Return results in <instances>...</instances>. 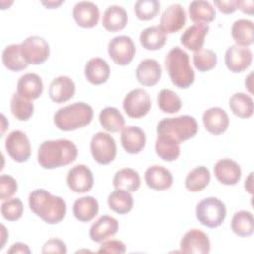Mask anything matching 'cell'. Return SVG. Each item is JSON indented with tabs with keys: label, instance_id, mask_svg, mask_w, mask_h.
<instances>
[{
	"label": "cell",
	"instance_id": "9",
	"mask_svg": "<svg viewBox=\"0 0 254 254\" xmlns=\"http://www.w3.org/2000/svg\"><path fill=\"white\" fill-rule=\"evenodd\" d=\"M107 51L109 57L116 64L127 65L135 56L136 46L131 37L120 35L109 41Z\"/></svg>",
	"mask_w": 254,
	"mask_h": 254
},
{
	"label": "cell",
	"instance_id": "7",
	"mask_svg": "<svg viewBox=\"0 0 254 254\" xmlns=\"http://www.w3.org/2000/svg\"><path fill=\"white\" fill-rule=\"evenodd\" d=\"M21 54L28 64H41L50 56L48 42L40 36H30L21 44Z\"/></svg>",
	"mask_w": 254,
	"mask_h": 254
},
{
	"label": "cell",
	"instance_id": "53",
	"mask_svg": "<svg viewBox=\"0 0 254 254\" xmlns=\"http://www.w3.org/2000/svg\"><path fill=\"white\" fill-rule=\"evenodd\" d=\"M252 72L248 75V77L246 78V80H245V86L248 88V90L250 91V92H252V89H251V87H252V84H251V82H252V79H251V77H252Z\"/></svg>",
	"mask_w": 254,
	"mask_h": 254
},
{
	"label": "cell",
	"instance_id": "42",
	"mask_svg": "<svg viewBox=\"0 0 254 254\" xmlns=\"http://www.w3.org/2000/svg\"><path fill=\"white\" fill-rule=\"evenodd\" d=\"M155 150L157 155L166 162H172L177 160L181 152L179 144L164 140L159 137H157L156 140Z\"/></svg>",
	"mask_w": 254,
	"mask_h": 254
},
{
	"label": "cell",
	"instance_id": "50",
	"mask_svg": "<svg viewBox=\"0 0 254 254\" xmlns=\"http://www.w3.org/2000/svg\"><path fill=\"white\" fill-rule=\"evenodd\" d=\"M8 253L9 254H12V253H24V254L27 253V254H30L31 250H30V248L28 247L27 244L22 243V242H16L8 250Z\"/></svg>",
	"mask_w": 254,
	"mask_h": 254
},
{
	"label": "cell",
	"instance_id": "30",
	"mask_svg": "<svg viewBox=\"0 0 254 254\" xmlns=\"http://www.w3.org/2000/svg\"><path fill=\"white\" fill-rule=\"evenodd\" d=\"M189 15L190 20L194 23L207 24L215 19L216 13L210 2L195 0L189 5Z\"/></svg>",
	"mask_w": 254,
	"mask_h": 254
},
{
	"label": "cell",
	"instance_id": "18",
	"mask_svg": "<svg viewBox=\"0 0 254 254\" xmlns=\"http://www.w3.org/2000/svg\"><path fill=\"white\" fill-rule=\"evenodd\" d=\"M75 84L73 80L65 75H61L52 80L49 87V96L56 103L66 102L73 97Z\"/></svg>",
	"mask_w": 254,
	"mask_h": 254
},
{
	"label": "cell",
	"instance_id": "41",
	"mask_svg": "<svg viewBox=\"0 0 254 254\" xmlns=\"http://www.w3.org/2000/svg\"><path fill=\"white\" fill-rule=\"evenodd\" d=\"M217 63V56L214 51L209 49H200L193 54V64L201 72L212 69Z\"/></svg>",
	"mask_w": 254,
	"mask_h": 254
},
{
	"label": "cell",
	"instance_id": "46",
	"mask_svg": "<svg viewBox=\"0 0 254 254\" xmlns=\"http://www.w3.org/2000/svg\"><path fill=\"white\" fill-rule=\"evenodd\" d=\"M126 251L125 244L117 239H111L102 241L99 249L97 250L98 253H115V254H123Z\"/></svg>",
	"mask_w": 254,
	"mask_h": 254
},
{
	"label": "cell",
	"instance_id": "32",
	"mask_svg": "<svg viewBox=\"0 0 254 254\" xmlns=\"http://www.w3.org/2000/svg\"><path fill=\"white\" fill-rule=\"evenodd\" d=\"M167 41V34L160 26H151L144 29L140 34V43L146 50L157 51L163 48Z\"/></svg>",
	"mask_w": 254,
	"mask_h": 254
},
{
	"label": "cell",
	"instance_id": "43",
	"mask_svg": "<svg viewBox=\"0 0 254 254\" xmlns=\"http://www.w3.org/2000/svg\"><path fill=\"white\" fill-rule=\"evenodd\" d=\"M134 11L138 19L148 21L155 18L160 11V2L157 0H139L135 3Z\"/></svg>",
	"mask_w": 254,
	"mask_h": 254
},
{
	"label": "cell",
	"instance_id": "48",
	"mask_svg": "<svg viewBox=\"0 0 254 254\" xmlns=\"http://www.w3.org/2000/svg\"><path fill=\"white\" fill-rule=\"evenodd\" d=\"M214 5L223 14H232L237 10V0H215Z\"/></svg>",
	"mask_w": 254,
	"mask_h": 254
},
{
	"label": "cell",
	"instance_id": "51",
	"mask_svg": "<svg viewBox=\"0 0 254 254\" xmlns=\"http://www.w3.org/2000/svg\"><path fill=\"white\" fill-rule=\"evenodd\" d=\"M64 1H42V4L46 6L48 9H55L62 5Z\"/></svg>",
	"mask_w": 254,
	"mask_h": 254
},
{
	"label": "cell",
	"instance_id": "26",
	"mask_svg": "<svg viewBox=\"0 0 254 254\" xmlns=\"http://www.w3.org/2000/svg\"><path fill=\"white\" fill-rule=\"evenodd\" d=\"M43 88L42 78L33 72L22 75L17 82V92L30 100L39 98L43 92Z\"/></svg>",
	"mask_w": 254,
	"mask_h": 254
},
{
	"label": "cell",
	"instance_id": "44",
	"mask_svg": "<svg viewBox=\"0 0 254 254\" xmlns=\"http://www.w3.org/2000/svg\"><path fill=\"white\" fill-rule=\"evenodd\" d=\"M23 212L24 206L20 198H10L1 204V213L6 220L16 221L21 218Z\"/></svg>",
	"mask_w": 254,
	"mask_h": 254
},
{
	"label": "cell",
	"instance_id": "39",
	"mask_svg": "<svg viewBox=\"0 0 254 254\" xmlns=\"http://www.w3.org/2000/svg\"><path fill=\"white\" fill-rule=\"evenodd\" d=\"M11 112L17 120L26 121L34 113V104L30 99L15 92L11 98Z\"/></svg>",
	"mask_w": 254,
	"mask_h": 254
},
{
	"label": "cell",
	"instance_id": "12",
	"mask_svg": "<svg viewBox=\"0 0 254 254\" xmlns=\"http://www.w3.org/2000/svg\"><path fill=\"white\" fill-rule=\"evenodd\" d=\"M66 183L69 189L74 192H87L92 189L94 183L92 172L87 166L78 164L68 171Z\"/></svg>",
	"mask_w": 254,
	"mask_h": 254
},
{
	"label": "cell",
	"instance_id": "23",
	"mask_svg": "<svg viewBox=\"0 0 254 254\" xmlns=\"http://www.w3.org/2000/svg\"><path fill=\"white\" fill-rule=\"evenodd\" d=\"M145 182L147 186L153 190H164L172 186L173 176L165 167L154 165L146 170Z\"/></svg>",
	"mask_w": 254,
	"mask_h": 254
},
{
	"label": "cell",
	"instance_id": "17",
	"mask_svg": "<svg viewBox=\"0 0 254 254\" xmlns=\"http://www.w3.org/2000/svg\"><path fill=\"white\" fill-rule=\"evenodd\" d=\"M202 121L207 132L212 135H220L229 125V118L224 109L214 106L203 112Z\"/></svg>",
	"mask_w": 254,
	"mask_h": 254
},
{
	"label": "cell",
	"instance_id": "22",
	"mask_svg": "<svg viewBox=\"0 0 254 254\" xmlns=\"http://www.w3.org/2000/svg\"><path fill=\"white\" fill-rule=\"evenodd\" d=\"M162 75L161 64L154 59H145L140 62L136 69V77L144 86L156 85Z\"/></svg>",
	"mask_w": 254,
	"mask_h": 254
},
{
	"label": "cell",
	"instance_id": "2",
	"mask_svg": "<svg viewBox=\"0 0 254 254\" xmlns=\"http://www.w3.org/2000/svg\"><path fill=\"white\" fill-rule=\"evenodd\" d=\"M28 200L30 209L46 223H60L66 214V203L64 198L53 195L46 190H32Z\"/></svg>",
	"mask_w": 254,
	"mask_h": 254
},
{
	"label": "cell",
	"instance_id": "10",
	"mask_svg": "<svg viewBox=\"0 0 254 254\" xmlns=\"http://www.w3.org/2000/svg\"><path fill=\"white\" fill-rule=\"evenodd\" d=\"M123 109L131 118H141L151 109L152 102L149 93L143 88H135L128 92L123 99Z\"/></svg>",
	"mask_w": 254,
	"mask_h": 254
},
{
	"label": "cell",
	"instance_id": "24",
	"mask_svg": "<svg viewBox=\"0 0 254 254\" xmlns=\"http://www.w3.org/2000/svg\"><path fill=\"white\" fill-rule=\"evenodd\" d=\"M118 221L109 215L100 216L89 229V237L94 242H102L118 230Z\"/></svg>",
	"mask_w": 254,
	"mask_h": 254
},
{
	"label": "cell",
	"instance_id": "14",
	"mask_svg": "<svg viewBox=\"0 0 254 254\" xmlns=\"http://www.w3.org/2000/svg\"><path fill=\"white\" fill-rule=\"evenodd\" d=\"M227 68L232 72H242L247 69L252 63V52L247 47L238 45L230 46L224 57Z\"/></svg>",
	"mask_w": 254,
	"mask_h": 254
},
{
	"label": "cell",
	"instance_id": "16",
	"mask_svg": "<svg viewBox=\"0 0 254 254\" xmlns=\"http://www.w3.org/2000/svg\"><path fill=\"white\" fill-rule=\"evenodd\" d=\"M72 16L76 24L82 28H92L98 24L99 9L90 1L77 2L72 9Z\"/></svg>",
	"mask_w": 254,
	"mask_h": 254
},
{
	"label": "cell",
	"instance_id": "52",
	"mask_svg": "<svg viewBox=\"0 0 254 254\" xmlns=\"http://www.w3.org/2000/svg\"><path fill=\"white\" fill-rule=\"evenodd\" d=\"M252 175L253 173H250L248 178L245 180V184H244V187L246 189V190L252 194V190H253V188H252Z\"/></svg>",
	"mask_w": 254,
	"mask_h": 254
},
{
	"label": "cell",
	"instance_id": "49",
	"mask_svg": "<svg viewBox=\"0 0 254 254\" xmlns=\"http://www.w3.org/2000/svg\"><path fill=\"white\" fill-rule=\"evenodd\" d=\"M253 6H254V3L252 0H246V1L237 0V9H240L243 13L252 15L253 9H254Z\"/></svg>",
	"mask_w": 254,
	"mask_h": 254
},
{
	"label": "cell",
	"instance_id": "36",
	"mask_svg": "<svg viewBox=\"0 0 254 254\" xmlns=\"http://www.w3.org/2000/svg\"><path fill=\"white\" fill-rule=\"evenodd\" d=\"M231 36L236 45L247 47L253 43V23L247 19L236 20L231 27Z\"/></svg>",
	"mask_w": 254,
	"mask_h": 254
},
{
	"label": "cell",
	"instance_id": "31",
	"mask_svg": "<svg viewBox=\"0 0 254 254\" xmlns=\"http://www.w3.org/2000/svg\"><path fill=\"white\" fill-rule=\"evenodd\" d=\"M107 203L111 210L118 214H126L133 208L134 200L132 194L124 190L115 189L107 197Z\"/></svg>",
	"mask_w": 254,
	"mask_h": 254
},
{
	"label": "cell",
	"instance_id": "8",
	"mask_svg": "<svg viewBox=\"0 0 254 254\" xmlns=\"http://www.w3.org/2000/svg\"><path fill=\"white\" fill-rule=\"evenodd\" d=\"M93 159L100 165L111 163L116 157V143L111 135L104 132L94 134L90 141Z\"/></svg>",
	"mask_w": 254,
	"mask_h": 254
},
{
	"label": "cell",
	"instance_id": "6",
	"mask_svg": "<svg viewBox=\"0 0 254 254\" xmlns=\"http://www.w3.org/2000/svg\"><path fill=\"white\" fill-rule=\"evenodd\" d=\"M197 220L204 226L215 228L222 224L226 216L225 204L216 197H206L200 200L195 209Z\"/></svg>",
	"mask_w": 254,
	"mask_h": 254
},
{
	"label": "cell",
	"instance_id": "27",
	"mask_svg": "<svg viewBox=\"0 0 254 254\" xmlns=\"http://www.w3.org/2000/svg\"><path fill=\"white\" fill-rule=\"evenodd\" d=\"M128 22V15L125 9L118 5H111L106 8L102 16V26L108 32H117L125 28Z\"/></svg>",
	"mask_w": 254,
	"mask_h": 254
},
{
	"label": "cell",
	"instance_id": "21",
	"mask_svg": "<svg viewBox=\"0 0 254 254\" xmlns=\"http://www.w3.org/2000/svg\"><path fill=\"white\" fill-rule=\"evenodd\" d=\"M209 26L204 23H195L183 32L181 44L188 50L196 52L202 49L204 38L208 34Z\"/></svg>",
	"mask_w": 254,
	"mask_h": 254
},
{
	"label": "cell",
	"instance_id": "33",
	"mask_svg": "<svg viewBox=\"0 0 254 254\" xmlns=\"http://www.w3.org/2000/svg\"><path fill=\"white\" fill-rule=\"evenodd\" d=\"M99 122L104 130L110 133H117L124 128L125 120L120 111L112 106L103 108L99 113Z\"/></svg>",
	"mask_w": 254,
	"mask_h": 254
},
{
	"label": "cell",
	"instance_id": "25",
	"mask_svg": "<svg viewBox=\"0 0 254 254\" xmlns=\"http://www.w3.org/2000/svg\"><path fill=\"white\" fill-rule=\"evenodd\" d=\"M84 75L90 83L102 84L107 81L110 75L109 64L101 58H92L85 64Z\"/></svg>",
	"mask_w": 254,
	"mask_h": 254
},
{
	"label": "cell",
	"instance_id": "38",
	"mask_svg": "<svg viewBox=\"0 0 254 254\" xmlns=\"http://www.w3.org/2000/svg\"><path fill=\"white\" fill-rule=\"evenodd\" d=\"M232 113L240 118H249L253 114V100L244 92H235L229 98Z\"/></svg>",
	"mask_w": 254,
	"mask_h": 254
},
{
	"label": "cell",
	"instance_id": "29",
	"mask_svg": "<svg viewBox=\"0 0 254 254\" xmlns=\"http://www.w3.org/2000/svg\"><path fill=\"white\" fill-rule=\"evenodd\" d=\"M112 184L115 189L132 192L138 190L140 188L141 179L139 173L134 169L123 168L115 173Z\"/></svg>",
	"mask_w": 254,
	"mask_h": 254
},
{
	"label": "cell",
	"instance_id": "13",
	"mask_svg": "<svg viewBox=\"0 0 254 254\" xmlns=\"http://www.w3.org/2000/svg\"><path fill=\"white\" fill-rule=\"evenodd\" d=\"M183 253L207 254L210 251V241L208 236L200 229H190L187 231L180 242Z\"/></svg>",
	"mask_w": 254,
	"mask_h": 254
},
{
	"label": "cell",
	"instance_id": "4",
	"mask_svg": "<svg viewBox=\"0 0 254 254\" xmlns=\"http://www.w3.org/2000/svg\"><path fill=\"white\" fill-rule=\"evenodd\" d=\"M165 66L170 79L179 88H188L195 78L194 71L190 64L189 55L180 47L172 48L165 58Z\"/></svg>",
	"mask_w": 254,
	"mask_h": 254
},
{
	"label": "cell",
	"instance_id": "19",
	"mask_svg": "<svg viewBox=\"0 0 254 254\" xmlns=\"http://www.w3.org/2000/svg\"><path fill=\"white\" fill-rule=\"evenodd\" d=\"M120 142L127 153L138 154L146 145V135L138 126H126L121 131Z\"/></svg>",
	"mask_w": 254,
	"mask_h": 254
},
{
	"label": "cell",
	"instance_id": "34",
	"mask_svg": "<svg viewBox=\"0 0 254 254\" xmlns=\"http://www.w3.org/2000/svg\"><path fill=\"white\" fill-rule=\"evenodd\" d=\"M210 182V172L204 166H198L191 170L186 177L185 187L188 190L197 192L205 189Z\"/></svg>",
	"mask_w": 254,
	"mask_h": 254
},
{
	"label": "cell",
	"instance_id": "15",
	"mask_svg": "<svg viewBox=\"0 0 254 254\" xmlns=\"http://www.w3.org/2000/svg\"><path fill=\"white\" fill-rule=\"evenodd\" d=\"M186 12L182 5L172 4L165 9L160 19V28L167 34L180 31L186 24Z\"/></svg>",
	"mask_w": 254,
	"mask_h": 254
},
{
	"label": "cell",
	"instance_id": "28",
	"mask_svg": "<svg viewBox=\"0 0 254 254\" xmlns=\"http://www.w3.org/2000/svg\"><path fill=\"white\" fill-rule=\"evenodd\" d=\"M98 201L90 195H85L77 198L72 207L74 217L81 222H88L92 220L98 213Z\"/></svg>",
	"mask_w": 254,
	"mask_h": 254
},
{
	"label": "cell",
	"instance_id": "5",
	"mask_svg": "<svg viewBox=\"0 0 254 254\" xmlns=\"http://www.w3.org/2000/svg\"><path fill=\"white\" fill-rule=\"evenodd\" d=\"M93 118L92 107L85 102L64 106L54 114V123L62 131H73L88 125Z\"/></svg>",
	"mask_w": 254,
	"mask_h": 254
},
{
	"label": "cell",
	"instance_id": "35",
	"mask_svg": "<svg viewBox=\"0 0 254 254\" xmlns=\"http://www.w3.org/2000/svg\"><path fill=\"white\" fill-rule=\"evenodd\" d=\"M2 62L5 67L12 71H21L28 66V64L22 57L20 44L7 46L2 52Z\"/></svg>",
	"mask_w": 254,
	"mask_h": 254
},
{
	"label": "cell",
	"instance_id": "47",
	"mask_svg": "<svg viewBox=\"0 0 254 254\" xmlns=\"http://www.w3.org/2000/svg\"><path fill=\"white\" fill-rule=\"evenodd\" d=\"M66 252H67V248L65 243L58 238H51L47 240L42 248L43 254H48V253L65 254Z\"/></svg>",
	"mask_w": 254,
	"mask_h": 254
},
{
	"label": "cell",
	"instance_id": "20",
	"mask_svg": "<svg viewBox=\"0 0 254 254\" xmlns=\"http://www.w3.org/2000/svg\"><path fill=\"white\" fill-rule=\"evenodd\" d=\"M214 175L218 182L226 186L236 185L241 178L240 166L231 159H221L213 167Z\"/></svg>",
	"mask_w": 254,
	"mask_h": 254
},
{
	"label": "cell",
	"instance_id": "11",
	"mask_svg": "<svg viewBox=\"0 0 254 254\" xmlns=\"http://www.w3.org/2000/svg\"><path fill=\"white\" fill-rule=\"evenodd\" d=\"M5 148L9 156L18 163L28 161L31 156L30 140L28 136L20 130H14L8 134L5 141Z\"/></svg>",
	"mask_w": 254,
	"mask_h": 254
},
{
	"label": "cell",
	"instance_id": "40",
	"mask_svg": "<svg viewBox=\"0 0 254 254\" xmlns=\"http://www.w3.org/2000/svg\"><path fill=\"white\" fill-rule=\"evenodd\" d=\"M157 102L159 108L165 113H177L182 107V100L179 95L169 88H164L159 92Z\"/></svg>",
	"mask_w": 254,
	"mask_h": 254
},
{
	"label": "cell",
	"instance_id": "37",
	"mask_svg": "<svg viewBox=\"0 0 254 254\" xmlns=\"http://www.w3.org/2000/svg\"><path fill=\"white\" fill-rule=\"evenodd\" d=\"M231 230L240 237L250 236L254 231V219L250 211L239 210L231 219Z\"/></svg>",
	"mask_w": 254,
	"mask_h": 254
},
{
	"label": "cell",
	"instance_id": "3",
	"mask_svg": "<svg viewBox=\"0 0 254 254\" xmlns=\"http://www.w3.org/2000/svg\"><path fill=\"white\" fill-rule=\"evenodd\" d=\"M198 125L194 117L190 115H181L177 117L163 118L157 125L159 138L181 144L196 135Z\"/></svg>",
	"mask_w": 254,
	"mask_h": 254
},
{
	"label": "cell",
	"instance_id": "45",
	"mask_svg": "<svg viewBox=\"0 0 254 254\" xmlns=\"http://www.w3.org/2000/svg\"><path fill=\"white\" fill-rule=\"evenodd\" d=\"M18 190L17 181L10 175L3 174L0 176V199H9Z\"/></svg>",
	"mask_w": 254,
	"mask_h": 254
},
{
	"label": "cell",
	"instance_id": "1",
	"mask_svg": "<svg viewBox=\"0 0 254 254\" xmlns=\"http://www.w3.org/2000/svg\"><path fill=\"white\" fill-rule=\"evenodd\" d=\"M77 147L67 139L44 141L38 150V163L44 169L66 166L75 161Z\"/></svg>",
	"mask_w": 254,
	"mask_h": 254
}]
</instances>
